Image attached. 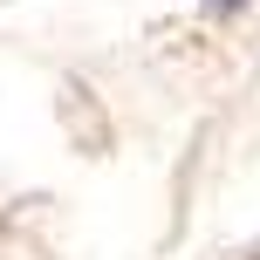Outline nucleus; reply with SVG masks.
Segmentation results:
<instances>
[{
  "label": "nucleus",
  "mask_w": 260,
  "mask_h": 260,
  "mask_svg": "<svg viewBox=\"0 0 260 260\" xmlns=\"http://www.w3.org/2000/svg\"><path fill=\"white\" fill-rule=\"evenodd\" d=\"M212 7H240V0H212Z\"/></svg>",
  "instance_id": "f257e3e1"
}]
</instances>
